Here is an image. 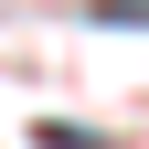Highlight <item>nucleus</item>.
Masks as SVG:
<instances>
[{
  "label": "nucleus",
  "mask_w": 149,
  "mask_h": 149,
  "mask_svg": "<svg viewBox=\"0 0 149 149\" xmlns=\"http://www.w3.org/2000/svg\"><path fill=\"white\" fill-rule=\"evenodd\" d=\"M85 22H117V32H149V0H96Z\"/></svg>",
  "instance_id": "1"
}]
</instances>
